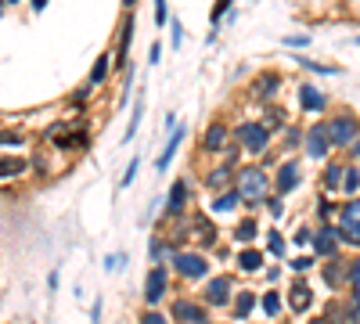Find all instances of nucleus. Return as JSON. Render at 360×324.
<instances>
[{"instance_id": "28", "label": "nucleus", "mask_w": 360, "mask_h": 324, "mask_svg": "<svg viewBox=\"0 0 360 324\" xmlns=\"http://www.w3.org/2000/svg\"><path fill=\"white\" fill-rule=\"evenodd\" d=\"M274 90H277V76L274 72H267V76L256 79V97H271Z\"/></svg>"}, {"instance_id": "19", "label": "nucleus", "mask_w": 360, "mask_h": 324, "mask_svg": "<svg viewBox=\"0 0 360 324\" xmlns=\"http://www.w3.org/2000/svg\"><path fill=\"white\" fill-rule=\"evenodd\" d=\"M256 292H238V296H234V317L238 321H245V317H253V310H256Z\"/></svg>"}, {"instance_id": "5", "label": "nucleus", "mask_w": 360, "mask_h": 324, "mask_svg": "<svg viewBox=\"0 0 360 324\" xmlns=\"http://www.w3.org/2000/svg\"><path fill=\"white\" fill-rule=\"evenodd\" d=\"M169 259H173V270L180 274V278H187V281H202L209 274V263H206V256H202V252L180 249V252H169Z\"/></svg>"}, {"instance_id": "12", "label": "nucleus", "mask_w": 360, "mask_h": 324, "mask_svg": "<svg viewBox=\"0 0 360 324\" xmlns=\"http://www.w3.org/2000/svg\"><path fill=\"white\" fill-rule=\"evenodd\" d=\"M295 184H299V162H281V166H277V176H274L277 194H288Z\"/></svg>"}, {"instance_id": "46", "label": "nucleus", "mask_w": 360, "mask_h": 324, "mask_svg": "<svg viewBox=\"0 0 360 324\" xmlns=\"http://www.w3.org/2000/svg\"><path fill=\"white\" fill-rule=\"evenodd\" d=\"M180 37H184V32H180V22L173 19V51H177V47H180Z\"/></svg>"}, {"instance_id": "25", "label": "nucleus", "mask_w": 360, "mask_h": 324, "mask_svg": "<svg viewBox=\"0 0 360 324\" xmlns=\"http://www.w3.org/2000/svg\"><path fill=\"white\" fill-rule=\"evenodd\" d=\"M260 306H263V314H267V317H277V314H281V292H277V288H271V292H263V299H260Z\"/></svg>"}, {"instance_id": "18", "label": "nucleus", "mask_w": 360, "mask_h": 324, "mask_svg": "<svg viewBox=\"0 0 360 324\" xmlns=\"http://www.w3.org/2000/svg\"><path fill=\"white\" fill-rule=\"evenodd\" d=\"M342 194L346 199H360V166L346 162V176H342Z\"/></svg>"}, {"instance_id": "36", "label": "nucleus", "mask_w": 360, "mask_h": 324, "mask_svg": "<svg viewBox=\"0 0 360 324\" xmlns=\"http://www.w3.org/2000/svg\"><path fill=\"white\" fill-rule=\"evenodd\" d=\"M285 123V116H281V108H267V119H263V126L267 130H274V126H281Z\"/></svg>"}, {"instance_id": "9", "label": "nucleus", "mask_w": 360, "mask_h": 324, "mask_svg": "<svg viewBox=\"0 0 360 324\" xmlns=\"http://www.w3.org/2000/svg\"><path fill=\"white\" fill-rule=\"evenodd\" d=\"M166 285H169V270H166L162 263H155L151 274H148V281H145V303H148V306L159 303V299L166 296Z\"/></svg>"}, {"instance_id": "6", "label": "nucleus", "mask_w": 360, "mask_h": 324, "mask_svg": "<svg viewBox=\"0 0 360 324\" xmlns=\"http://www.w3.org/2000/svg\"><path fill=\"white\" fill-rule=\"evenodd\" d=\"M314 256L317 259H335L339 249H342V241H339V231H335V223H321L317 231H314Z\"/></svg>"}, {"instance_id": "23", "label": "nucleus", "mask_w": 360, "mask_h": 324, "mask_svg": "<svg viewBox=\"0 0 360 324\" xmlns=\"http://www.w3.org/2000/svg\"><path fill=\"white\" fill-rule=\"evenodd\" d=\"M238 267L248 270V274L260 270V267H263V252H260V249H242V252H238Z\"/></svg>"}, {"instance_id": "22", "label": "nucleus", "mask_w": 360, "mask_h": 324, "mask_svg": "<svg viewBox=\"0 0 360 324\" xmlns=\"http://www.w3.org/2000/svg\"><path fill=\"white\" fill-rule=\"evenodd\" d=\"M195 238L202 241V245H213V241H216V227H213V220L209 216H195Z\"/></svg>"}, {"instance_id": "33", "label": "nucleus", "mask_w": 360, "mask_h": 324, "mask_svg": "<svg viewBox=\"0 0 360 324\" xmlns=\"http://www.w3.org/2000/svg\"><path fill=\"white\" fill-rule=\"evenodd\" d=\"M130 37H134V19H127V26H123V43H119V61H127V47H130Z\"/></svg>"}, {"instance_id": "10", "label": "nucleus", "mask_w": 360, "mask_h": 324, "mask_svg": "<svg viewBox=\"0 0 360 324\" xmlns=\"http://www.w3.org/2000/svg\"><path fill=\"white\" fill-rule=\"evenodd\" d=\"M310 306H314V288L306 281H292L288 285V310L292 314H306Z\"/></svg>"}, {"instance_id": "31", "label": "nucleus", "mask_w": 360, "mask_h": 324, "mask_svg": "<svg viewBox=\"0 0 360 324\" xmlns=\"http://www.w3.org/2000/svg\"><path fill=\"white\" fill-rule=\"evenodd\" d=\"M140 112H145V97H137V105H134V112H130V126H127V141H134V134H137V126H140Z\"/></svg>"}, {"instance_id": "51", "label": "nucleus", "mask_w": 360, "mask_h": 324, "mask_svg": "<svg viewBox=\"0 0 360 324\" xmlns=\"http://www.w3.org/2000/svg\"><path fill=\"white\" fill-rule=\"evenodd\" d=\"M206 324H209V321H206Z\"/></svg>"}, {"instance_id": "38", "label": "nucleus", "mask_w": 360, "mask_h": 324, "mask_svg": "<svg viewBox=\"0 0 360 324\" xmlns=\"http://www.w3.org/2000/svg\"><path fill=\"white\" fill-rule=\"evenodd\" d=\"M137 170H140V159H134L130 166H127V173H123V188H130L134 184V176H137Z\"/></svg>"}, {"instance_id": "50", "label": "nucleus", "mask_w": 360, "mask_h": 324, "mask_svg": "<svg viewBox=\"0 0 360 324\" xmlns=\"http://www.w3.org/2000/svg\"><path fill=\"white\" fill-rule=\"evenodd\" d=\"M357 43H360V37H357Z\"/></svg>"}, {"instance_id": "48", "label": "nucleus", "mask_w": 360, "mask_h": 324, "mask_svg": "<svg viewBox=\"0 0 360 324\" xmlns=\"http://www.w3.org/2000/svg\"><path fill=\"white\" fill-rule=\"evenodd\" d=\"M310 324H324V321H310Z\"/></svg>"}, {"instance_id": "41", "label": "nucleus", "mask_w": 360, "mask_h": 324, "mask_svg": "<svg viewBox=\"0 0 360 324\" xmlns=\"http://www.w3.org/2000/svg\"><path fill=\"white\" fill-rule=\"evenodd\" d=\"M155 22L166 26V0H155Z\"/></svg>"}, {"instance_id": "14", "label": "nucleus", "mask_w": 360, "mask_h": 324, "mask_svg": "<svg viewBox=\"0 0 360 324\" xmlns=\"http://www.w3.org/2000/svg\"><path fill=\"white\" fill-rule=\"evenodd\" d=\"M231 278H213L209 285H206V303L209 306H227L231 303Z\"/></svg>"}, {"instance_id": "44", "label": "nucleus", "mask_w": 360, "mask_h": 324, "mask_svg": "<svg viewBox=\"0 0 360 324\" xmlns=\"http://www.w3.org/2000/svg\"><path fill=\"white\" fill-rule=\"evenodd\" d=\"M162 256H166V241L155 238V241H151V259H162Z\"/></svg>"}, {"instance_id": "47", "label": "nucleus", "mask_w": 360, "mask_h": 324, "mask_svg": "<svg viewBox=\"0 0 360 324\" xmlns=\"http://www.w3.org/2000/svg\"><path fill=\"white\" fill-rule=\"evenodd\" d=\"M346 155H350V159H353V162H357V159H360V141H357V144H353V148H350V152H346Z\"/></svg>"}, {"instance_id": "35", "label": "nucleus", "mask_w": 360, "mask_h": 324, "mask_svg": "<svg viewBox=\"0 0 360 324\" xmlns=\"http://www.w3.org/2000/svg\"><path fill=\"white\" fill-rule=\"evenodd\" d=\"M314 263H317V256H295V259H288V267H292V270H299V274L310 270Z\"/></svg>"}, {"instance_id": "16", "label": "nucleus", "mask_w": 360, "mask_h": 324, "mask_svg": "<svg viewBox=\"0 0 360 324\" xmlns=\"http://www.w3.org/2000/svg\"><path fill=\"white\" fill-rule=\"evenodd\" d=\"M342 176H346V162H328L324 166V194H335V191H342Z\"/></svg>"}, {"instance_id": "42", "label": "nucleus", "mask_w": 360, "mask_h": 324, "mask_svg": "<svg viewBox=\"0 0 360 324\" xmlns=\"http://www.w3.org/2000/svg\"><path fill=\"white\" fill-rule=\"evenodd\" d=\"M267 209H271V216H281V213H285V202H281V199H267Z\"/></svg>"}, {"instance_id": "49", "label": "nucleus", "mask_w": 360, "mask_h": 324, "mask_svg": "<svg viewBox=\"0 0 360 324\" xmlns=\"http://www.w3.org/2000/svg\"><path fill=\"white\" fill-rule=\"evenodd\" d=\"M0 11H4V0H0Z\"/></svg>"}, {"instance_id": "34", "label": "nucleus", "mask_w": 360, "mask_h": 324, "mask_svg": "<svg viewBox=\"0 0 360 324\" xmlns=\"http://www.w3.org/2000/svg\"><path fill=\"white\" fill-rule=\"evenodd\" d=\"M303 144V130L299 126H285V148H299Z\"/></svg>"}, {"instance_id": "39", "label": "nucleus", "mask_w": 360, "mask_h": 324, "mask_svg": "<svg viewBox=\"0 0 360 324\" xmlns=\"http://www.w3.org/2000/svg\"><path fill=\"white\" fill-rule=\"evenodd\" d=\"M357 285H360V256L350 259V288H357Z\"/></svg>"}, {"instance_id": "20", "label": "nucleus", "mask_w": 360, "mask_h": 324, "mask_svg": "<svg viewBox=\"0 0 360 324\" xmlns=\"http://www.w3.org/2000/svg\"><path fill=\"white\" fill-rule=\"evenodd\" d=\"M184 194H187V184H184V181H177V184H173V191H169V199H166L162 216H173V213H180V209H184Z\"/></svg>"}, {"instance_id": "2", "label": "nucleus", "mask_w": 360, "mask_h": 324, "mask_svg": "<svg viewBox=\"0 0 360 324\" xmlns=\"http://www.w3.org/2000/svg\"><path fill=\"white\" fill-rule=\"evenodd\" d=\"M335 231H339V241L346 249H360V199H346L339 205Z\"/></svg>"}, {"instance_id": "32", "label": "nucleus", "mask_w": 360, "mask_h": 324, "mask_svg": "<svg viewBox=\"0 0 360 324\" xmlns=\"http://www.w3.org/2000/svg\"><path fill=\"white\" fill-rule=\"evenodd\" d=\"M267 249H271V256L288 259V256H285V238H281V231H271V234H267Z\"/></svg>"}, {"instance_id": "4", "label": "nucleus", "mask_w": 360, "mask_h": 324, "mask_svg": "<svg viewBox=\"0 0 360 324\" xmlns=\"http://www.w3.org/2000/svg\"><path fill=\"white\" fill-rule=\"evenodd\" d=\"M234 141H238V148L248 152V155H263L271 144V130L263 123H242L238 130H234Z\"/></svg>"}, {"instance_id": "37", "label": "nucleus", "mask_w": 360, "mask_h": 324, "mask_svg": "<svg viewBox=\"0 0 360 324\" xmlns=\"http://www.w3.org/2000/svg\"><path fill=\"white\" fill-rule=\"evenodd\" d=\"M295 241H299V245H314V227H299V231H295Z\"/></svg>"}, {"instance_id": "30", "label": "nucleus", "mask_w": 360, "mask_h": 324, "mask_svg": "<svg viewBox=\"0 0 360 324\" xmlns=\"http://www.w3.org/2000/svg\"><path fill=\"white\" fill-rule=\"evenodd\" d=\"M105 76H108V54H101L98 61H94V69H90V87L105 83Z\"/></svg>"}, {"instance_id": "43", "label": "nucleus", "mask_w": 360, "mask_h": 324, "mask_svg": "<svg viewBox=\"0 0 360 324\" xmlns=\"http://www.w3.org/2000/svg\"><path fill=\"white\" fill-rule=\"evenodd\" d=\"M227 8H231V0H220V4H216V8H213V26H216V22H220V19H224V11H227Z\"/></svg>"}, {"instance_id": "11", "label": "nucleus", "mask_w": 360, "mask_h": 324, "mask_svg": "<svg viewBox=\"0 0 360 324\" xmlns=\"http://www.w3.org/2000/svg\"><path fill=\"white\" fill-rule=\"evenodd\" d=\"M299 105H303V112H310V116H321L328 101L314 83H299Z\"/></svg>"}, {"instance_id": "26", "label": "nucleus", "mask_w": 360, "mask_h": 324, "mask_svg": "<svg viewBox=\"0 0 360 324\" xmlns=\"http://www.w3.org/2000/svg\"><path fill=\"white\" fill-rule=\"evenodd\" d=\"M231 170H234L231 162H224V166H216V170H213V173L206 176V184H209L213 191H216V188H224V184L231 181Z\"/></svg>"}, {"instance_id": "40", "label": "nucleus", "mask_w": 360, "mask_h": 324, "mask_svg": "<svg viewBox=\"0 0 360 324\" xmlns=\"http://www.w3.org/2000/svg\"><path fill=\"white\" fill-rule=\"evenodd\" d=\"M140 324H169V321H166V314H159V310H148L145 317H140Z\"/></svg>"}, {"instance_id": "24", "label": "nucleus", "mask_w": 360, "mask_h": 324, "mask_svg": "<svg viewBox=\"0 0 360 324\" xmlns=\"http://www.w3.org/2000/svg\"><path fill=\"white\" fill-rule=\"evenodd\" d=\"M29 170L25 159H0V181H8V176H19Z\"/></svg>"}, {"instance_id": "1", "label": "nucleus", "mask_w": 360, "mask_h": 324, "mask_svg": "<svg viewBox=\"0 0 360 324\" xmlns=\"http://www.w3.org/2000/svg\"><path fill=\"white\" fill-rule=\"evenodd\" d=\"M328 126V141H332V148H342V152H350L353 144L360 141V119L353 116V112H339V116H332L324 123Z\"/></svg>"}, {"instance_id": "21", "label": "nucleus", "mask_w": 360, "mask_h": 324, "mask_svg": "<svg viewBox=\"0 0 360 324\" xmlns=\"http://www.w3.org/2000/svg\"><path fill=\"white\" fill-rule=\"evenodd\" d=\"M238 202H242L238 188H231V191H220V194H216V199H213V213H231V209L238 205Z\"/></svg>"}, {"instance_id": "29", "label": "nucleus", "mask_w": 360, "mask_h": 324, "mask_svg": "<svg viewBox=\"0 0 360 324\" xmlns=\"http://www.w3.org/2000/svg\"><path fill=\"white\" fill-rule=\"evenodd\" d=\"M256 231H260L256 220H242V223H238V231H234V241H245V245H248V241L256 238Z\"/></svg>"}, {"instance_id": "8", "label": "nucleus", "mask_w": 360, "mask_h": 324, "mask_svg": "<svg viewBox=\"0 0 360 324\" xmlns=\"http://www.w3.org/2000/svg\"><path fill=\"white\" fill-rule=\"evenodd\" d=\"M303 148H306V155L314 159V162H324L328 159V152H332V141H328V126L324 123H317V126L306 130V134H303Z\"/></svg>"}, {"instance_id": "17", "label": "nucleus", "mask_w": 360, "mask_h": 324, "mask_svg": "<svg viewBox=\"0 0 360 324\" xmlns=\"http://www.w3.org/2000/svg\"><path fill=\"white\" fill-rule=\"evenodd\" d=\"M180 141H184V126H177L173 130V137L166 141V148H162V155L155 159V170H166L169 162H173V155H177V148H180Z\"/></svg>"}, {"instance_id": "7", "label": "nucleus", "mask_w": 360, "mask_h": 324, "mask_svg": "<svg viewBox=\"0 0 360 324\" xmlns=\"http://www.w3.org/2000/svg\"><path fill=\"white\" fill-rule=\"evenodd\" d=\"M321 278H324V285L332 288V292H339V288H346V292H350V259H346V256L324 259Z\"/></svg>"}, {"instance_id": "3", "label": "nucleus", "mask_w": 360, "mask_h": 324, "mask_svg": "<svg viewBox=\"0 0 360 324\" xmlns=\"http://www.w3.org/2000/svg\"><path fill=\"white\" fill-rule=\"evenodd\" d=\"M267 188H271V181H267V173H263L260 166L238 170V194H242V202H248V205L263 202V199H267Z\"/></svg>"}, {"instance_id": "45", "label": "nucleus", "mask_w": 360, "mask_h": 324, "mask_svg": "<svg viewBox=\"0 0 360 324\" xmlns=\"http://www.w3.org/2000/svg\"><path fill=\"white\" fill-rule=\"evenodd\" d=\"M285 43H288V47H306L310 37H285Z\"/></svg>"}, {"instance_id": "15", "label": "nucleus", "mask_w": 360, "mask_h": 324, "mask_svg": "<svg viewBox=\"0 0 360 324\" xmlns=\"http://www.w3.org/2000/svg\"><path fill=\"white\" fill-rule=\"evenodd\" d=\"M173 317L184 321V324H206V314H202V306L191 303V299H173Z\"/></svg>"}, {"instance_id": "27", "label": "nucleus", "mask_w": 360, "mask_h": 324, "mask_svg": "<svg viewBox=\"0 0 360 324\" xmlns=\"http://www.w3.org/2000/svg\"><path fill=\"white\" fill-rule=\"evenodd\" d=\"M295 58H299V65H306V69H314L317 76H339V69H335V65H321V61L306 58V54H295Z\"/></svg>"}, {"instance_id": "13", "label": "nucleus", "mask_w": 360, "mask_h": 324, "mask_svg": "<svg viewBox=\"0 0 360 324\" xmlns=\"http://www.w3.org/2000/svg\"><path fill=\"white\" fill-rule=\"evenodd\" d=\"M227 141H231V130L224 123H209L206 137H202V148H206V152H224Z\"/></svg>"}]
</instances>
